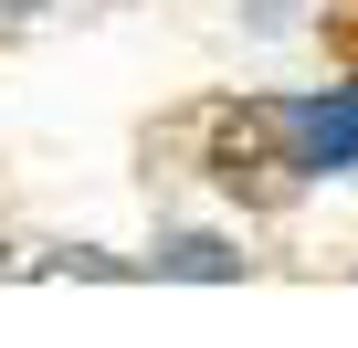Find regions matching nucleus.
I'll use <instances>...</instances> for the list:
<instances>
[{
  "label": "nucleus",
  "instance_id": "1",
  "mask_svg": "<svg viewBox=\"0 0 358 348\" xmlns=\"http://www.w3.org/2000/svg\"><path fill=\"white\" fill-rule=\"evenodd\" d=\"M285 169H295V148H285V95L232 106L222 137H211V180H222V190H253V201H285Z\"/></svg>",
  "mask_w": 358,
  "mask_h": 348
},
{
  "label": "nucleus",
  "instance_id": "2",
  "mask_svg": "<svg viewBox=\"0 0 358 348\" xmlns=\"http://www.w3.org/2000/svg\"><path fill=\"white\" fill-rule=\"evenodd\" d=\"M295 169H358V95H285Z\"/></svg>",
  "mask_w": 358,
  "mask_h": 348
},
{
  "label": "nucleus",
  "instance_id": "3",
  "mask_svg": "<svg viewBox=\"0 0 358 348\" xmlns=\"http://www.w3.org/2000/svg\"><path fill=\"white\" fill-rule=\"evenodd\" d=\"M158 274H190V285H232V274H243V253H232V243H211V232H169V243H158Z\"/></svg>",
  "mask_w": 358,
  "mask_h": 348
},
{
  "label": "nucleus",
  "instance_id": "4",
  "mask_svg": "<svg viewBox=\"0 0 358 348\" xmlns=\"http://www.w3.org/2000/svg\"><path fill=\"white\" fill-rule=\"evenodd\" d=\"M0 11H22V0H0Z\"/></svg>",
  "mask_w": 358,
  "mask_h": 348
}]
</instances>
